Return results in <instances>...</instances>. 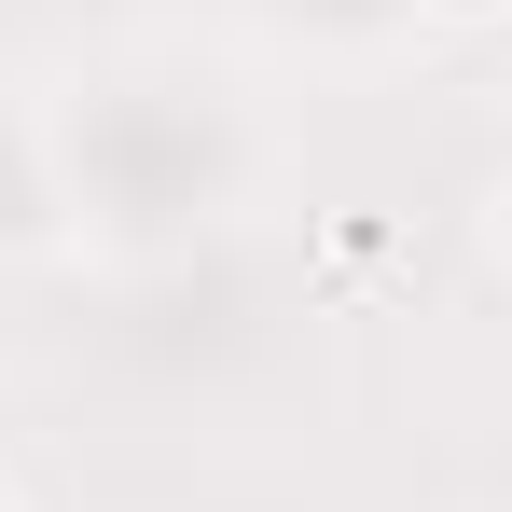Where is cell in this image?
<instances>
[{
  "instance_id": "cell-1",
  "label": "cell",
  "mask_w": 512,
  "mask_h": 512,
  "mask_svg": "<svg viewBox=\"0 0 512 512\" xmlns=\"http://www.w3.org/2000/svg\"><path fill=\"white\" fill-rule=\"evenodd\" d=\"M429 14H443V28H499L512 0H429Z\"/></svg>"
},
{
  "instance_id": "cell-2",
  "label": "cell",
  "mask_w": 512,
  "mask_h": 512,
  "mask_svg": "<svg viewBox=\"0 0 512 512\" xmlns=\"http://www.w3.org/2000/svg\"><path fill=\"white\" fill-rule=\"evenodd\" d=\"M485 236H499V250H512V180H499V208H485Z\"/></svg>"
},
{
  "instance_id": "cell-3",
  "label": "cell",
  "mask_w": 512,
  "mask_h": 512,
  "mask_svg": "<svg viewBox=\"0 0 512 512\" xmlns=\"http://www.w3.org/2000/svg\"><path fill=\"white\" fill-rule=\"evenodd\" d=\"M0 512H14V499H0Z\"/></svg>"
}]
</instances>
